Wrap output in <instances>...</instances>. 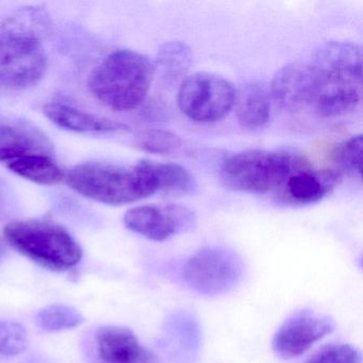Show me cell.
<instances>
[{
    "mask_svg": "<svg viewBox=\"0 0 363 363\" xmlns=\"http://www.w3.org/2000/svg\"><path fill=\"white\" fill-rule=\"evenodd\" d=\"M272 97L293 113L322 118H339L356 109L362 97L360 46L330 42L316 52L310 63H292L277 72Z\"/></svg>",
    "mask_w": 363,
    "mask_h": 363,
    "instance_id": "1",
    "label": "cell"
},
{
    "mask_svg": "<svg viewBox=\"0 0 363 363\" xmlns=\"http://www.w3.org/2000/svg\"><path fill=\"white\" fill-rule=\"evenodd\" d=\"M50 16L37 7L18 10L0 30V88L21 90L41 82L48 69L43 41Z\"/></svg>",
    "mask_w": 363,
    "mask_h": 363,
    "instance_id": "2",
    "label": "cell"
},
{
    "mask_svg": "<svg viewBox=\"0 0 363 363\" xmlns=\"http://www.w3.org/2000/svg\"><path fill=\"white\" fill-rule=\"evenodd\" d=\"M65 180L78 194L110 206L135 203L160 193L157 161L152 160L130 167L80 163L65 173Z\"/></svg>",
    "mask_w": 363,
    "mask_h": 363,
    "instance_id": "3",
    "label": "cell"
},
{
    "mask_svg": "<svg viewBox=\"0 0 363 363\" xmlns=\"http://www.w3.org/2000/svg\"><path fill=\"white\" fill-rule=\"evenodd\" d=\"M156 67L148 57L131 50L108 55L91 74V94L114 111H130L147 96Z\"/></svg>",
    "mask_w": 363,
    "mask_h": 363,
    "instance_id": "4",
    "label": "cell"
},
{
    "mask_svg": "<svg viewBox=\"0 0 363 363\" xmlns=\"http://www.w3.org/2000/svg\"><path fill=\"white\" fill-rule=\"evenodd\" d=\"M4 237L23 256L50 271H67L82 258V247L75 238L52 220H12L4 228Z\"/></svg>",
    "mask_w": 363,
    "mask_h": 363,
    "instance_id": "5",
    "label": "cell"
},
{
    "mask_svg": "<svg viewBox=\"0 0 363 363\" xmlns=\"http://www.w3.org/2000/svg\"><path fill=\"white\" fill-rule=\"evenodd\" d=\"M305 157L284 150H248L225 159L220 176L228 188L250 194L277 196Z\"/></svg>",
    "mask_w": 363,
    "mask_h": 363,
    "instance_id": "6",
    "label": "cell"
},
{
    "mask_svg": "<svg viewBox=\"0 0 363 363\" xmlns=\"http://www.w3.org/2000/svg\"><path fill=\"white\" fill-rule=\"evenodd\" d=\"M231 82L216 74L199 72L184 78L178 90L180 111L197 123H216L229 113L235 103Z\"/></svg>",
    "mask_w": 363,
    "mask_h": 363,
    "instance_id": "7",
    "label": "cell"
},
{
    "mask_svg": "<svg viewBox=\"0 0 363 363\" xmlns=\"http://www.w3.org/2000/svg\"><path fill=\"white\" fill-rule=\"evenodd\" d=\"M243 273L241 259L230 250L210 247L191 256L184 267L186 284L197 292L218 295L235 286Z\"/></svg>",
    "mask_w": 363,
    "mask_h": 363,
    "instance_id": "8",
    "label": "cell"
},
{
    "mask_svg": "<svg viewBox=\"0 0 363 363\" xmlns=\"http://www.w3.org/2000/svg\"><path fill=\"white\" fill-rule=\"evenodd\" d=\"M196 216L190 208L177 203L143 205L131 208L124 216L129 230L152 241L162 242L191 230Z\"/></svg>",
    "mask_w": 363,
    "mask_h": 363,
    "instance_id": "9",
    "label": "cell"
},
{
    "mask_svg": "<svg viewBox=\"0 0 363 363\" xmlns=\"http://www.w3.org/2000/svg\"><path fill=\"white\" fill-rule=\"evenodd\" d=\"M333 329L331 320L322 314L312 310L297 312L274 335V352L284 359L301 356Z\"/></svg>",
    "mask_w": 363,
    "mask_h": 363,
    "instance_id": "10",
    "label": "cell"
},
{
    "mask_svg": "<svg viewBox=\"0 0 363 363\" xmlns=\"http://www.w3.org/2000/svg\"><path fill=\"white\" fill-rule=\"evenodd\" d=\"M335 182V172L316 169L305 158L289 176L276 197L282 203L291 205H311L322 201Z\"/></svg>",
    "mask_w": 363,
    "mask_h": 363,
    "instance_id": "11",
    "label": "cell"
},
{
    "mask_svg": "<svg viewBox=\"0 0 363 363\" xmlns=\"http://www.w3.org/2000/svg\"><path fill=\"white\" fill-rule=\"evenodd\" d=\"M95 342L101 363H158L156 354L142 345L137 335L126 327H101Z\"/></svg>",
    "mask_w": 363,
    "mask_h": 363,
    "instance_id": "12",
    "label": "cell"
},
{
    "mask_svg": "<svg viewBox=\"0 0 363 363\" xmlns=\"http://www.w3.org/2000/svg\"><path fill=\"white\" fill-rule=\"evenodd\" d=\"M52 143L35 128L16 124H0V161L18 160L30 155H50Z\"/></svg>",
    "mask_w": 363,
    "mask_h": 363,
    "instance_id": "13",
    "label": "cell"
},
{
    "mask_svg": "<svg viewBox=\"0 0 363 363\" xmlns=\"http://www.w3.org/2000/svg\"><path fill=\"white\" fill-rule=\"evenodd\" d=\"M271 89L262 82H252L235 96L237 118L242 128L257 131L267 126L271 118Z\"/></svg>",
    "mask_w": 363,
    "mask_h": 363,
    "instance_id": "14",
    "label": "cell"
},
{
    "mask_svg": "<svg viewBox=\"0 0 363 363\" xmlns=\"http://www.w3.org/2000/svg\"><path fill=\"white\" fill-rule=\"evenodd\" d=\"M43 112L50 122L65 130L92 133L128 130V127L122 123L94 116L63 104H48Z\"/></svg>",
    "mask_w": 363,
    "mask_h": 363,
    "instance_id": "15",
    "label": "cell"
},
{
    "mask_svg": "<svg viewBox=\"0 0 363 363\" xmlns=\"http://www.w3.org/2000/svg\"><path fill=\"white\" fill-rule=\"evenodd\" d=\"M8 169L16 175L43 186L60 184L65 172L52 160L50 155H30L12 161Z\"/></svg>",
    "mask_w": 363,
    "mask_h": 363,
    "instance_id": "16",
    "label": "cell"
},
{
    "mask_svg": "<svg viewBox=\"0 0 363 363\" xmlns=\"http://www.w3.org/2000/svg\"><path fill=\"white\" fill-rule=\"evenodd\" d=\"M192 63L190 48L182 42H169L159 52L158 65L163 78L175 82L184 77Z\"/></svg>",
    "mask_w": 363,
    "mask_h": 363,
    "instance_id": "17",
    "label": "cell"
},
{
    "mask_svg": "<svg viewBox=\"0 0 363 363\" xmlns=\"http://www.w3.org/2000/svg\"><path fill=\"white\" fill-rule=\"evenodd\" d=\"M84 322V315L77 309L63 303L48 306L38 313V324L50 333L73 329Z\"/></svg>",
    "mask_w": 363,
    "mask_h": 363,
    "instance_id": "18",
    "label": "cell"
},
{
    "mask_svg": "<svg viewBox=\"0 0 363 363\" xmlns=\"http://www.w3.org/2000/svg\"><path fill=\"white\" fill-rule=\"evenodd\" d=\"M182 145L179 135L165 129H150L138 138V146L144 152L155 155H169Z\"/></svg>",
    "mask_w": 363,
    "mask_h": 363,
    "instance_id": "19",
    "label": "cell"
},
{
    "mask_svg": "<svg viewBox=\"0 0 363 363\" xmlns=\"http://www.w3.org/2000/svg\"><path fill=\"white\" fill-rule=\"evenodd\" d=\"M335 162L343 173L361 179L362 173V135H356L344 141L335 152Z\"/></svg>",
    "mask_w": 363,
    "mask_h": 363,
    "instance_id": "20",
    "label": "cell"
},
{
    "mask_svg": "<svg viewBox=\"0 0 363 363\" xmlns=\"http://www.w3.org/2000/svg\"><path fill=\"white\" fill-rule=\"evenodd\" d=\"M28 345V335L22 325L12 320H0V354L18 356Z\"/></svg>",
    "mask_w": 363,
    "mask_h": 363,
    "instance_id": "21",
    "label": "cell"
},
{
    "mask_svg": "<svg viewBox=\"0 0 363 363\" xmlns=\"http://www.w3.org/2000/svg\"><path fill=\"white\" fill-rule=\"evenodd\" d=\"M307 363H361V354L350 344H330L310 357Z\"/></svg>",
    "mask_w": 363,
    "mask_h": 363,
    "instance_id": "22",
    "label": "cell"
},
{
    "mask_svg": "<svg viewBox=\"0 0 363 363\" xmlns=\"http://www.w3.org/2000/svg\"><path fill=\"white\" fill-rule=\"evenodd\" d=\"M4 255H5V248H4L3 244L0 243V260L3 258Z\"/></svg>",
    "mask_w": 363,
    "mask_h": 363,
    "instance_id": "23",
    "label": "cell"
}]
</instances>
